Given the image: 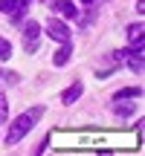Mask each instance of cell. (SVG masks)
Instances as JSON below:
<instances>
[{
  "mask_svg": "<svg viewBox=\"0 0 145 156\" xmlns=\"http://www.w3.org/2000/svg\"><path fill=\"white\" fill-rule=\"evenodd\" d=\"M20 6H29V0H20Z\"/></svg>",
  "mask_w": 145,
  "mask_h": 156,
  "instance_id": "cell-14",
  "label": "cell"
},
{
  "mask_svg": "<svg viewBox=\"0 0 145 156\" xmlns=\"http://www.w3.org/2000/svg\"><path fill=\"white\" fill-rule=\"evenodd\" d=\"M70 55H72V44L67 41V44H64L61 49H58L55 55H52V64H55V67H64V64L70 61Z\"/></svg>",
  "mask_w": 145,
  "mask_h": 156,
  "instance_id": "cell-7",
  "label": "cell"
},
{
  "mask_svg": "<svg viewBox=\"0 0 145 156\" xmlns=\"http://www.w3.org/2000/svg\"><path fill=\"white\" fill-rule=\"evenodd\" d=\"M125 61H128V67L134 69L136 75H142V69H145V61H142V49H136V46H134V49H131L128 55H125Z\"/></svg>",
  "mask_w": 145,
  "mask_h": 156,
  "instance_id": "cell-5",
  "label": "cell"
},
{
  "mask_svg": "<svg viewBox=\"0 0 145 156\" xmlns=\"http://www.w3.org/2000/svg\"><path fill=\"white\" fill-rule=\"evenodd\" d=\"M142 41H145V29H142V23L128 26V44L136 46V49H142Z\"/></svg>",
  "mask_w": 145,
  "mask_h": 156,
  "instance_id": "cell-6",
  "label": "cell"
},
{
  "mask_svg": "<svg viewBox=\"0 0 145 156\" xmlns=\"http://www.w3.org/2000/svg\"><path fill=\"white\" fill-rule=\"evenodd\" d=\"M81 3H93V0H81Z\"/></svg>",
  "mask_w": 145,
  "mask_h": 156,
  "instance_id": "cell-15",
  "label": "cell"
},
{
  "mask_svg": "<svg viewBox=\"0 0 145 156\" xmlns=\"http://www.w3.org/2000/svg\"><path fill=\"white\" fill-rule=\"evenodd\" d=\"M6 116H9V101H6V95H0V124L6 122Z\"/></svg>",
  "mask_w": 145,
  "mask_h": 156,
  "instance_id": "cell-12",
  "label": "cell"
},
{
  "mask_svg": "<svg viewBox=\"0 0 145 156\" xmlns=\"http://www.w3.org/2000/svg\"><path fill=\"white\" fill-rule=\"evenodd\" d=\"M12 58V44L6 38H0V61H9Z\"/></svg>",
  "mask_w": 145,
  "mask_h": 156,
  "instance_id": "cell-10",
  "label": "cell"
},
{
  "mask_svg": "<svg viewBox=\"0 0 145 156\" xmlns=\"http://www.w3.org/2000/svg\"><path fill=\"white\" fill-rule=\"evenodd\" d=\"M23 38H26V52H35V49H38V38H41V26L35 20H26V26H23Z\"/></svg>",
  "mask_w": 145,
  "mask_h": 156,
  "instance_id": "cell-3",
  "label": "cell"
},
{
  "mask_svg": "<svg viewBox=\"0 0 145 156\" xmlns=\"http://www.w3.org/2000/svg\"><path fill=\"white\" fill-rule=\"evenodd\" d=\"M136 12H139V15L145 12V0H136Z\"/></svg>",
  "mask_w": 145,
  "mask_h": 156,
  "instance_id": "cell-13",
  "label": "cell"
},
{
  "mask_svg": "<svg viewBox=\"0 0 145 156\" xmlns=\"http://www.w3.org/2000/svg\"><path fill=\"white\" fill-rule=\"evenodd\" d=\"M46 35L55 38V41H61V44H67L70 41V26L61 23V20H46Z\"/></svg>",
  "mask_w": 145,
  "mask_h": 156,
  "instance_id": "cell-2",
  "label": "cell"
},
{
  "mask_svg": "<svg viewBox=\"0 0 145 156\" xmlns=\"http://www.w3.org/2000/svg\"><path fill=\"white\" fill-rule=\"evenodd\" d=\"M139 95H142L139 87H128V90H122V93H116V98H113V101H119V98H139Z\"/></svg>",
  "mask_w": 145,
  "mask_h": 156,
  "instance_id": "cell-9",
  "label": "cell"
},
{
  "mask_svg": "<svg viewBox=\"0 0 145 156\" xmlns=\"http://www.w3.org/2000/svg\"><path fill=\"white\" fill-rule=\"evenodd\" d=\"M134 110H136V104H119V101L113 104V113H119V116H131Z\"/></svg>",
  "mask_w": 145,
  "mask_h": 156,
  "instance_id": "cell-11",
  "label": "cell"
},
{
  "mask_svg": "<svg viewBox=\"0 0 145 156\" xmlns=\"http://www.w3.org/2000/svg\"><path fill=\"white\" fill-rule=\"evenodd\" d=\"M41 116H44V107H32L29 113H20V116L15 119V124L9 127V133H6V145H17V142L32 130V124L38 122Z\"/></svg>",
  "mask_w": 145,
  "mask_h": 156,
  "instance_id": "cell-1",
  "label": "cell"
},
{
  "mask_svg": "<svg viewBox=\"0 0 145 156\" xmlns=\"http://www.w3.org/2000/svg\"><path fill=\"white\" fill-rule=\"evenodd\" d=\"M52 9L58 12V15L61 17H78V9H76V3H72V0H55V3H52Z\"/></svg>",
  "mask_w": 145,
  "mask_h": 156,
  "instance_id": "cell-4",
  "label": "cell"
},
{
  "mask_svg": "<svg viewBox=\"0 0 145 156\" xmlns=\"http://www.w3.org/2000/svg\"><path fill=\"white\" fill-rule=\"evenodd\" d=\"M81 81H76V84H72V87L70 90H64V95H61V101H64V104H72V101H76L78 98V95H81Z\"/></svg>",
  "mask_w": 145,
  "mask_h": 156,
  "instance_id": "cell-8",
  "label": "cell"
}]
</instances>
